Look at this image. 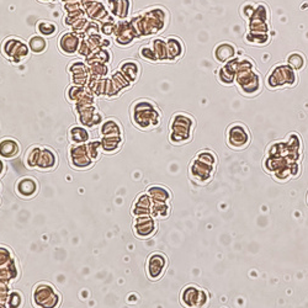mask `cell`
Segmentation results:
<instances>
[{"label": "cell", "instance_id": "6da1fadb", "mask_svg": "<svg viewBox=\"0 0 308 308\" xmlns=\"http://www.w3.org/2000/svg\"><path fill=\"white\" fill-rule=\"evenodd\" d=\"M133 125L139 130H152L161 122V113L153 101L137 100L131 107Z\"/></svg>", "mask_w": 308, "mask_h": 308}, {"label": "cell", "instance_id": "7a4b0ae2", "mask_svg": "<svg viewBox=\"0 0 308 308\" xmlns=\"http://www.w3.org/2000/svg\"><path fill=\"white\" fill-rule=\"evenodd\" d=\"M239 89L245 95H255L260 91L262 88V80H260V74L255 70V65L252 59L243 57L238 58V69L237 76H235Z\"/></svg>", "mask_w": 308, "mask_h": 308}, {"label": "cell", "instance_id": "3957f363", "mask_svg": "<svg viewBox=\"0 0 308 308\" xmlns=\"http://www.w3.org/2000/svg\"><path fill=\"white\" fill-rule=\"evenodd\" d=\"M269 11L265 4H258L249 19V34L247 36L248 42L253 44H265L270 41L269 31Z\"/></svg>", "mask_w": 308, "mask_h": 308}, {"label": "cell", "instance_id": "277c9868", "mask_svg": "<svg viewBox=\"0 0 308 308\" xmlns=\"http://www.w3.org/2000/svg\"><path fill=\"white\" fill-rule=\"evenodd\" d=\"M195 121L190 115L185 112H178L173 116L169 124L170 142L174 145H184L191 139Z\"/></svg>", "mask_w": 308, "mask_h": 308}, {"label": "cell", "instance_id": "5b68a950", "mask_svg": "<svg viewBox=\"0 0 308 308\" xmlns=\"http://www.w3.org/2000/svg\"><path fill=\"white\" fill-rule=\"evenodd\" d=\"M62 296L50 282H38L32 291V304L35 308H59Z\"/></svg>", "mask_w": 308, "mask_h": 308}, {"label": "cell", "instance_id": "8992f818", "mask_svg": "<svg viewBox=\"0 0 308 308\" xmlns=\"http://www.w3.org/2000/svg\"><path fill=\"white\" fill-rule=\"evenodd\" d=\"M268 85L271 89L277 88V86H294L297 83V77H296V70L290 64H280L276 65L271 73L268 76Z\"/></svg>", "mask_w": 308, "mask_h": 308}, {"label": "cell", "instance_id": "52a82bcc", "mask_svg": "<svg viewBox=\"0 0 308 308\" xmlns=\"http://www.w3.org/2000/svg\"><path fill=\"white\" fill-rule=\"evenodd\" d=\"M2 52L8 59L15 62V63H20L28 58L31 51H30L29 44L22 42V40H20V38L9 37L2 44Z\"/></svg>", "mask_w": 308, "mask_h": 308}, {"label": "cell", "instance_id": "ba28073f", "mask_svg": "<svg viewBox=\"0 0 308 308\" xmlns=\"http://www.w3.org/2000/svg\"><path fill=\"white\" fill-rule=\"evenodd\" d=\"M208 294L195 285L185 287L181 292V303L187 308H206Z\"/></svg>", "mask_w": 308, "mask_h": 308}, {"label": "cell", "instance_id": "9c48e42d", "mask_svg": "<svg viewBox=\"0 0 308 308\" xmlns=\"http://www.w3.org/2000/svg\"><path fill=\"white\" fill-rule=\"evenodd\" d=\"M74 111L78 116V121L82 124V126L86 128H91L99 126L103 122V115L95 106V104L90 105H74Z\"/></svg>", "mask_w": 308, "mask_h": 308}, {"label": "cell", "instance_id": "30bf717a", "mask_svg": "<svg viewBox=\"0 0 308 308\" xmlns=\"http://www.w3.org/2000/svg\"><path fill=\"white\" fill-rule=\"evenodd\" d=\"M69 163L74 169L85 170L91 168L94 160L89 154L88 146L85 145H73L69 148Z\"/></svg>", "mask_w": 308, "mask_h": 308}, {"label": "cell", "instance_id": "8fae6325", "mask_svg": "<svg viewBox=\"0 0 308 308\" xmlns=\"http://www.w3.org/2000/svg\"><path fill=\"white\" fill-rule=\"evenodd\" d=\"M168 268V259L163 253L155 252L148 256L146 263V274L152 281L159 280Z\"/></svg>", "mask_w": 308, "mask_h": 308}, {"label": "cell", "instance_id": "7c38bea8", "mask_svg": "<svg viewBox=\"0 0 308 308\" xmlns=\"http://www.w3.org/2000/svg\"><path fill=\"white\" fill-rule=\"evenodd\" d=\"M227 142L234 149H243L249 145L250 133L242 124H233L227 131Z\"/></svg>", "mask_w": 308, "mask_h": 308}, {"label": "cell", "instance_id": "4fadbf2b", "mask_svg": "<svg viewBox=\"0 0 308 308\" xmlns=\"http://www.w3.org/2000/svg\"><path fill=\"white\" fill-rule=\"evenodd\" d=\"M158 229V223L152 215L134 217L133 233L137 238L148 239L153 237Z\"/></svg>", "mask_w": 308, "mask_h": 308}, {"label": "cell", "instance_id": "5bb4252c", "mask_svg": "<svg viewBox=\"0 0 308 308\" xmlns=\"http://www.w3.org/2000/svg\"><path fill=\"white\" fill-rule=\"evenodd\" d=\"M215 173V165L205 163V161L197 159L193 160L190 167V175L194 180H196L200 184H205V182L210 181L214 176Z\"/></svg>", "mask_w": 308, "mask_h": 308}, {"label": "cell", "instance_id": "9a60e30c", "mask_svg": "<svg viewBox=\"0 0 308 308\" xmlns=\"http://www.w3.org/2000/svg\"><path fill=\"white\" fill-rule=\"evenodd\" d=\"M40 191V184L32 176L20 178L15 184V193L21 199H32Z\"/></svg>", "mask_w": 308, "mask_h": 308}, {"label": "cell", "instance_id": "2e32d148", "mask_svg": "<svg viewBox=\"0 0 308 308\" xmlns=\"http://www.w3.org/2000/svg\"><path fill=\"white\" fill-rule=\"evenodd\" d=\"M80 43H82V37L73 31H67L59 37L58 46L61 52L67 56H73L79 51Z\"/></svg>", "mask_w": 308, "mask_h": 308}, {"label": "cell", "instance_id": "e0dca14e", "mask_svg": "<svg viewBox=\"0 0 308 308\" xmlns=\"http://www.w3.org/2000/svg\"><path fill=\"white\" fill-rule=\"evenodd\" d=\"M137 36L134 34L131 21L127 20H120V22L116 25V30L113 32V38L115 42L119 46H128Z\"/></svg>", "mask_w": 308, "mask_h": 308}, {"label": "cell", "instance_id": "ac0fdd59", "mask_svg": "<svg viewBox=\"0 0 308 308\" xmlns=\"http://www.w3.org/2000/svg\"><path fill=\"white\" fill-rule=\"evenodd\" d=\"M21 153V145L17 139L5 137L0 139V158L3 159H14Z\"/></svg>", "mask_w": 308, "mask_h": 308}, {"label": "cell", "instance_id": "d6986e66", "mask_svg": "<svg viewBox=\"0 0 308 308\" xmlns=\"http://www.w3.org/2000/svg\"><path fill=\"white\" fill-rule=\"evenodd\" d=\"M132 2L131 0H106V8L113 17L126 20L130 14Z\"/></svg>", "mask_w": 308, "mask_h": 308}, {"label": "cell", "instance_id": "ffe728a7", "mask_svg": "<svg viewBox=\"0 0 308 308\" xmlns=\"http://www.w3.org/2000/svg\"><path fill=\"white\" fill-rule=\"evenodd\" d=\"M57 165H58V155H57L55 149L42 147L36 169L41 170V172H51V170L56 169Z\"/></svg>", "mask_w": 308, "mask_h": 308}, {"label": "cell", "instance_id": "44dd1931", "mask_svg": "<svg viewBox=\"0 0 308 308\" xmlns=\"http://www.w3.org/2000/svg\"><path fill=\"white\" fill-rule=\"evenodd\" d=\"M69 72L72 74V79H73V84L83 86L88 84L89 78H90V70L85 63L80 61L73 62L69 65Z\"/></svg>", "mask_w": 308, "mask_h": 308}, {"label": "cell", "instance_id": "7402d4cb", "mask_svg": "<svg viewBox=\"0 0 308 308\" xmlns=\"http://www.w3.org/2000/svg\"><path fill=\"white\" fill-rule=\"evenodd\" d=\"M86 15L92 20V21H101L106 20L110 16L109 10L105 7V4L98 2V0H92V2L85 3L83 4Z\"/></svg>", "mask_w": 308, "mask_h": 308}, {"label": "cell", "instance_id": "603a6c76", "mask_svg": "<svg viewBox=\"0 0 308 308\" xmlns=\"http://www.w3.org/2000/svg\"><path fill=\"white\" fill-rule=\"evenodd\" d=\"M152 206H153V200L147 193H143L137 196L136 201L132 206V215L134 217L147 216L152 214Z\"/></svg>", "mask_w": 308, "mask_h": 308}, {"label": "cell", "instance_id": "cb8c5ba5", "mask_svg": "<svg viewBox=\"0 0 308 308\" xmlns=\"http://www.w3.org/2000/svg\"><path fill=\"white\" fill-rule=\"evenodd\" d=\"M20 269L17 264L15 256L7 265L0 266V283H5V285H10L15 280L19 277Z\"/></svg>", "mask_w": 308, "mask_h": 308}, {"label": "cell", "instance_id": "d4e9b609", "mask_svg": "<svg viewBox=\"0 0 308 308\" xmlns=\"http://www.w3.org/2000/svg\"><path fill=\"white\" fill-rule=\"evenodd\" d=\"M235 53H237V49L234 47V44L228 42L217 44L216 49L214 51L215 58H216L217 62H221V63H227L231 59L235 58Z\"/></svg>", "mask_w": 308, "mask_h": 308}, {"label": "cell", "instance_id": "484cf974", "mask_svg": "<svg viewBox=\"0 0 308 308\" xmlns=\"http://www.w3.org/2000/svg\"><path fill=\"white\" fill-rule=\"evenodd\" d=\"M101 137L110 136H122V126L120 122L115 119H107L101 122L100 128H99Z\"/></svg>", "mask_w": 308, "mask_h": 308}, {"label": "cell", "instance_id": "4316f807", "mask_svg": "<svg viewBox=\"0 0 308 308\" xmlns=\"http://www.w3.org/2000/svg\"><path fill=\"white\" fill-rule=\"evenodd\" d=\"M119 70L121 72V73L124 74L131 83L136 82L140 74L139 64L137 63L136 61H132V59H131V61L130 59H127V61L122 62V63L120 64Z\"/></svg>", "mask_w": 308, "mask_h": 308}, {"label": "cell", "instance_id": "83f0119b", "mask_svg": "<svg viewBox=\"0 0 308 308\" xmlns=\"http://www.w3.org/2000/svg\"><path fill=\"white\" fill-rule=\"evenodd\" d=\"M68 137L73 145H85L90 140V132L88 128L80 125V126L70 127Z\"/></svg>", "mask_w": 308, "mask_h": 308}, {"label": "cell", "instance_id": "f1b7e54d", "mask_svg": "<svg viewBox=\"0 0 308 308\" xmlns=\"http://www.w3.org/2000/svg\"><path fill=\"white\" fill-rule=\"evenodd\" d=\"M146 193L151 196L154 202H168L172 199V193L161 185H151Z\"/></svg>", "mask_w": 308, "mask_h": 308}, {"label": "cell", "instance_id": "f546056e", "mask_svg": "<svg viewBox=\"0 0 308 308\" xmlns=\"http://www.w3.org/2000/svg\"><path fill=\"white\" fill-rule=\"evenodd\" d=\"M167 49H168V59L176 61L184 55V44L178 37L167 38Z\"/></svg>", "mask_w": 308, "mask_h": 308}, {"label": "cell", "instance_id": "4dcf8cb0", "mask_svg": "<svg viewBox=\"0 0 308 308\" xmlns=\"http://www.w3.org/2000/svg\"><path fill=\"white\" fill-rule=\"evenodd\" d=\"M101 140V151L105 154H113L121 148L122 136L103 137Z\"/></svg>", "mask_w": 308, "mask_h": 308}, {"label": "cell", "instance_id": "1f68e13d", "mask_svg": "<svg viewBox=\"0 0 308 308\" xmlns=\"http://www.w3.org/2000/svg\"><path fill=\"white\" fill-rule=\"evenodd\" d=\"M41 151H42L41 146H31V147L26 151L25 157H23V163H25V165L28 167L29 169H36L38 159H40Z\"/></svg>", "mask_w": 308, "mask_h": 308}, {"label": "cell", "instance_id": "d6a6232c", "mask_svg": "<svg viewBox=\"0 0 308 308\" xmlns=\"http://www.w3.org/2000/svg\"><path fill=\"white\" fill-rule=\"evenodd\" d=\"M86 59H88V63L107 64L111 61V53H110V51L105 49V47H100V49L95 50Z\"/></svg>", "mask_w": 308, "mask_h": 308}, {"label": "cell", "instance_id": "836d02e7", "mask_svg": "<svg viewBox=\"0 0 308 308\" xmlns=\"http://www.w3.org/2000/svg\"><path fill=\"white\" fill-rule=\"evenodd\" d=\"M47 46H49V43H47L46 37H43V36L41 35L32 36V37L29 40L30 51H31L32 53H35V55L43 53L44 51L47 50Z\"/></svg>", "mask_w": 308, "mask_h": 308}, {"label": "cell", "instance_id": "e575fe53", "mask_svg": "<svg viewBox=\"0 0 308 308\" xmlns=\"http://www.w3.org/2000/svg\"><path fill=\"white\" fill-rule=\"evenodd\" d=\"M37 34L43 36V37H52L57 34L58 28L53 21H47V20H40L36 25Z\"/></svg>", "mask_w": 308, "mask_h": 308}, {"label": "cell", "instance_id": "d590c367", "mask_svg": "<svg viewBox=\"0 0 308 308\" xmlns=\"http://www.w3.org/2000/svg\"><path fill=\"white\" fill-rule=\"evenodd\" d=\"M151 46L153 47L155 55H157L158 61H165L168 59V49H167V41L161 38H155L151 42Z\"/></svg>", "mask_w": 308, "mask_h": 308}, {"label": "cell", "instance_id": "8d00e7d4", "mask_svg": "<svg viewBox=\"0 0 308 308\" xmlns=\"http://www.w3.org/2000/svg\"><path fill=\"white\" fill-rule=\"evenodd\" d=\"M287 64L291 65L296 72L301 70L306 65V58L300 52H292L291 55H289V57H287Z\"/></svg>", "mask_w": 308, "mask_h": 308}, {"label": "cell", "instance_id": "74e56055", "mask_svg": "<svg viewBox=\"0 0 308 308\" xmlns=\"http://www.w3.org/2000/svg\"><path fill=\"white\" fill-rule=\"evenodd\" d=\"M170 214V206L168 202H154L152 206V216L154 218H167Z\"/></svg>", "mask_w": 308, "mask_h": 308}, {"label": "cell", "instance_id": "f35d334b", "mask_svg": "<svg viewBox=\"0 0 308 308\" xmlns=\"http://www.w3.org/2000/svg\"><path fill=\"white\" fill-rule=\"evenodd\" d=\"M7 307L8 308H22L23 306V296L17 290H11L10 294L8 296L7 300Z\"/></svg>", "mask_w": 308, "mask_h": 308}, {"label": "cell", "instance_id": "ab89813d", "mask_svg": "<svg viewBox=\"0 0 308 308\" xmlns=\"http://www.w3.org/2000/svg\"><path fill=\"white\" fill-rule=\"evenodd\" d=\"M86 91H88V89H86L85 86L74 84L68 88L67 98H68V100L72 101V103L76 104L78 100H80V99L83 98V95H84Z\"/></svg>", "mask_w": 308, "mask_h": 308}, {"label": "cell", "instance_id": "60d3db41", "mask_svg": "<svg viewBox=\"0 0 308 308\" xmlns=\"http://www.w3.org/2000/svg\"><path fill=\"white\" fill-rule=\"evenodd\" d=\"M111 80H112V83H113V84H115V86L119 89L120 91H122V90H124V89L130 88V86L132 85V83H131L130 80H128L127 78L125 77L124 74H122L120 70H116L115 73L112 74Z\"/></svg>", "mask_w": 308, "mask_h": 308}, {"label": "cell", "instance_id": "b9f144b4", "mask_svg": "<svg viewBox=\"0 0 308 308\" xmlns=\"http://www.w3.org/2000/svg\"><path fill=\"white\" fill-rule=\"evenodd\" d=\"M116 25H117V23L115 22V17L109 16L106 20H104L103 23H101L100 32L105 36L113 35V32H115L116 30Z\"/></svg>", "mask_w": 308, "mask_h": 308}, {"label": "cell", "instance_id": "7bdbcfd3", "mask_svg": "<svg viewBox=\"0 0 308 308\" xmlns=\"http://www.w3.org/2000/svg\"><path fill=\"white\" fill-rule=\"evenodd\" d=\"M86 146H88V151L91 159L94 161L98 160L100 158L101 152H103L101 151V140H89Z\"/></svg>", "mask_w": 308, "mask_h": 308}, {"label": "cell", "instance_id": "ee69618b", "mask_svg": "<svg viewBox=\"0 0 308 308\" xmlns=\"http://www.w3.org/2000/svg\"><path fill=\"white\" fill-rule=\"evenodd\" d=\"M139 56L142 57L143 59H146V61L149 62H158L157 55H155L153 47L151 46V43L149 44H145L143 47H140L139 50Z\"/></svg>", "mask_w": 308, "mask_h": 308}, {"label": "cell", "instance_id": "f6af8a7d", "mask_svg": "<svg viewBox=\"0 0 308 308\" xmlns=\"http://www.w3.org/2000/svg\"><path fill=\"white\" fill-rule=\"evenodd\" d=\"M196 158H197V159L205 161V163H208V164H211V165L216 167L217 157H216V154L214 153V152H211V151H202V152H200V153L196 155Z\"/></svg>", "mask_w": 308, "mask_h": 308}, {"label": "cell", "instance_id": "bcb514c9", "mask_svg": "<svg viewBox=\"0 0 308 308\" xmlns=\"http://www.w3.org/2000/svg\"><path fill=\"white\" fill-rule=\"evenodd\" d=\"M13 258L14 254L9 248L4 247V245H0V266L7 265Z\"/></svg>", "mask_w": 308, "mask_h": 308}, {"label": "cell", "instance_id": "7dc6e473", "mask_svg": "<svg viewBox=\"0 0 308 308\" xmlns=\"http://www.w3.org/2000/svg\"><path fill=\"white\" fill-rule=\"evenodd\" d=\"M254 10H255V5L253 3H245L243 7L241 8V15L245 20H249L252 17Z\"/></svg>", "mask_w": 308, "mask_h": 308}, {"label": "cell", "instance_id": "c3c4849f", "mask_svg": "<svg viewBox=\"0 0 308 308\" xmlns=\"http://www.w3.org/2000/svg\"><path fill=\"white\" fill-rule=\"evenodd\" d=\"M10 287L5 283H0V303H7L8 296L10 294Z\"/></svg>", "mask_w": 308, "mask_h": 308}, {"label": "cell", "instance_id": "681fc988", "mask_svg": "<svg viewBox=\"0 0 308 308\" xmlns=\"http://www.w3.org/2000/svg\"><path fill=\"white\" fill-rule=\"evenodd\" d=\"M5 169H7V165H5V161L3 158H0V178H2L3 175H4Z\"/></svg>", "mask_w": 308, "mask_h": 308}, {"label": "cell", "instance_id": "f907efd6", "mask_svg": "<svg viewBox=\"0 0 308 308\" xmlns=\"http://www.w3.org/2000/svg\"><path fill=\"white\" fill-rule=\"evenodd\" d=\"M82 2V4H85V3H89V2H92V0H80Z\"/></svg>", "mask_w": 308, "mask_h": 308}, {"label": "cell", "instance_id": "816d5d0a", "mask_svg": "<svg viewBox=\"0 0 308 308\" xmlns=\"http://www.w3.org/2000/svg\"><path fill=\"white\" fill-rule=\"evenodd\" d=\"M0 308H8L7 304L5 303H0Z\"/></svg>", "mask_w": 308, "mask_h": 308}, {"label": "cell", "instance_id": "f5cc1de1", "mask_svg": "<svg viewBox=\"0 0 308 308\" xmlns=\"http://www.w3.org/2000/svg\"><path fill=\"white\" fill-rule=\"evenodd\" d=\"M64 3H70V2H77V0H63Z\"/></svg>", "mask_w": 308, "mask_h": 308}, {"label": "cell", "instance_id": "db71d44e", "mask_svg": "<svg viewBox=\"0 0 308 308\" xmlns=\"http://www.w3.org/2000/svg\"><path fill=\"white\" fill-rule=\"evenodd\" d=\"M41 2H55V0H41Z\"/></svg>", "mask_w": 308, "mask_h": 308}]
</instances>
